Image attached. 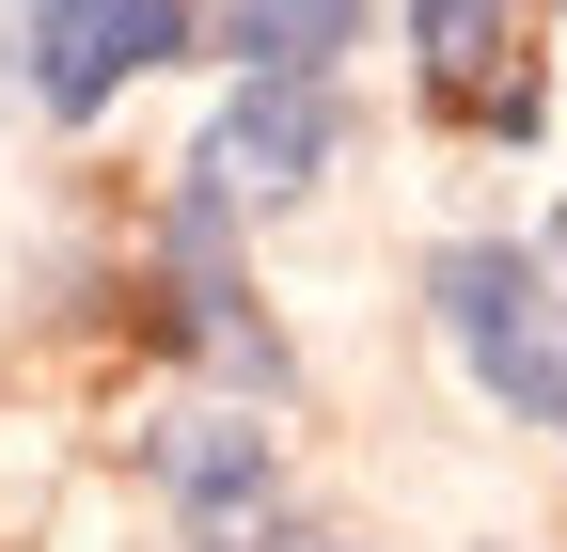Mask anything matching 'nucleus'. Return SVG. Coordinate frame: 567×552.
<instances>
[{"label": "nucleus", "mask_w": 567, "mask_h": 552, "mask_svg": "<svg viewBox=\"0 0 567 552\" xmlns=\"http://www.w3.org/2000/svg\"><path fill=\"white\" fill-rule=\"evenodd\" d=\"M252 222L205 174H174L158 190V222H142V348L174 364V395H252V410H284L300 395V348H284V316L252 300V253H237Z\"/></svg>", "instance_id": "f257e3e1"}, {"label": "nucleus", "mask_w": 567, "mask_h": 552, "mask_svg": "<svg viewBox=\"0 0 567 552\" xmlns=\"http://www.w3.org/2000/svg\"><path fill=\"white\" fill-rule=\"evenodd\" d=\"M425 316H442L457 379L505 410V427L567 442V268L536 237H442L425 253Z\"/></svg>", "instance_id": "f03ea898"}, {"label": "nucleus", "mask_w": 567, "mask_h": 552, "mask_svg": "<svg viewBox=\"0 0 567 552\" xmlns=\"http://www.w3.org/2000/svg\"><path fill=\"white\" fill-rule=\"evenodd\" d=\"M347 143H363L347 80H284V63H221V95H205V126H189V159H174V174H205V190L237 205V222H284V205H316V190L347 174Z\"/></svg>", "instance_id": "7ed1b4c3"}, {"label": "nucleus", "mask_w": 567, "mask_h": 552, "mask_svg": "<svg viewBox=\"0 0 567 552\" xmlns=\"http://www.w3.org/2000/svg\"><path fill=\"white\" fill-rule=\"evenodd\" d=\"M0 48H17V95L48 126H111L142 80L205 63V0H17Z\"/></svg>", "instance_id": "20e7f679"}, {"label": "nucleus", "mask_w": 567, "mask_h": 552, "mask_svg": "<svg viewBox=\"0 0 567 552\" xmlns=\"http://www.w3.org/2000/svg\"><path fill=\"white\" fill-rule=\"evenodd\" d=\"M142 490L174 505V536H237V521H284V427L252 395H158L142 410Z\"/></svg>", "instance_id": "39448f33"}, {"label": "nucleus", "mask_w": 567, "mask_h": 552, "mask_svg": "<svg viewBox=\"0 0 567 552\" xmlns=\"http://www.w3.org/2000/svg\"><path fill=\"white\" fill-rule=\"evenodd\" d=\"M410 63L457 126H536V63H520V0H410Z\"/></svg>", "instance_id": "423d86ee"}, {"label": "nucleus", "mask_w": 567, "mask_h": 552, "mask_svg": "<svg viewBox=\"0 0 567 552\" xmlns=\"http://www.w3.org/2000/svg\"><path fill=\"white\" fill-rule=\"evenodd\" d=\"M205 48L221 63H284V80H347L363 0H205Z\"/></svg>", "instance_id": "0eeeda50"}, {"label": "nucleus", "mask_w": 567, "mask_h": 552, "mask_svg": "<svg viewBox=\"0 0 567 552\" xmlns=\"http://www.w3.org/2000/svg\"><path fill=\"white\" fill-rule=\"evenodd\" d=\"M284 552H363V536H284Z\"/></svg>", "instance_id": "6e6552de"}]
</instances>
